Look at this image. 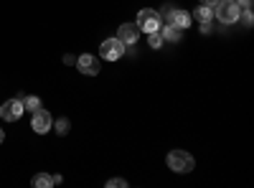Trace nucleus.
Segmentation results:
<instances>
[{"mask_svg":"<svg viewBox=\"0 0 254 188\" xmlns=\"http://www.w3.org/2000/svg\"><path fill=\"white\" fill-rule=\"evenodd\" d=\"M160 36H163V41H168V44H178L181 41V28H176L173 23H168V26L160 28Z\"/></svg>","mask_w":254,"mask_h":188,"instance_id":"nucleus-10","label":"nucleus"},{"mask_svg":"<svg viewBox=\"0 0 254 188\" xmlns=\"http://www.w3.org/2000/svg\"><path fill=\"white\" fill-rule=\"evenodd\" d=\"M237 5H239L242 10H252V0H237Z\"/></svg>","mask_w":254,"mask_h":188,"instance_id":"nucleus-19","label":"nucleus"},{"mask_svg":"<svg viewBox=\"0 0 254 188\" xmlns=\"http://www.w3.org/2000/svg\"><path fill=\"white\" fill-rule=\"evenodd\" d=\"M214 31V20H208V23H201V33H211Z\"/></svg>","mask_w":254,"mask_h":188,"instance_id":"nucleus-18","label":"nucleus"},{"mask_svg":"<svg viewBox=\"0 0 254 188\" xmlns=\"http://www.w3.org/2000/svg\"><path fill=\"white\" fill-rule=\"evenodd\" d=\"M242 15V8L237 5V0H219L214 5V18L224 26H234Z\"/></svg>","mask_w":254,"mask_h":188,"instance_id":"nucleus-1","label":"nucleus"},{"mask_svg":"<svg viewBox=\"0 0 254 188\" xmlns=\"http://www.w3.org/2000/svg\"><path fill=\"white\" fill-rule=\"evenodd\" d=\"M219 3V0H201V5H208V8H214Z\"/></svg>","mask_w":254,"mask_h":188,"instance_id":"nucleus-20","label":"nucleus"},{"mask_svg":"<svg viewBox=\"0 0 254 188\" xmlns=\"http://www.w3.org/2000/svg\"><path fill=\"white\" fill-rule=\"evenodd\" d=\"M239 18H244V26H247V28H252V20H254V18H252V10H242V15H239Z\"/></svg>","mask_w":254,"mask_h":188,"instance_id":"nucleus-17","label":"nucleus"},{"mask_svg":"<svg viewBox=\"0 0 254 188\" xmlns=\"http://www.w3.org/2000/svg\"><path fill=\"white\" fill-rule=\"evenodd\" d=\"M147 44H150V49H160V46H163V36H160V31L147 33Z\"/></svg>","mask_w":254,"mask_h":188,"instance_id":"nucleus-14","label":"nucleus"},{"mask_svg":"<svg viewBox=\"0 0 254 188\" xmlns=\"http://www.w3.org/2000/svg\"><path fill=\"white\" fill-rule=\"evenodd\" d=\"M23 112H26L23 99H8L3 107H0V117H3L5 122H15V120H20V117H23Z\"/></svg>","mask_w":254,"mask_h":188,"instance_id":"nucleus-5","label":"nucleus"},{"mask_svg":"<svg viewBox=\"0 0 254 188\" xmlns=\"http://www.w3.org/2000/svg\"><path fill=\"white\" fill-rule=\"evenodd\" d=\"M23 107H26V112H36V110H41V99L36 94H31L23 99Z\"/></svg>","mask_w":254,"mask_h":188,"instance_id":"nucleus-13","label":"nucleus"},{"mask_svg":"<svg viewBox=\"0 0 254 188\" xmlns=\"http://www.w3.org/2000/svg\"><path fill=\"white\" fill-rule=\"evenodd\" d=\"M107 186H110V188H125L127 181H125V178H112V181H107Z\"/></svg>","mask_w":254,"mask_h":188,"instance_id":"nucleus-16","label":"nucleus"},{"mask_svg":"<svg viewBox=\"0 0 254 188\" xmlns=\"http://www.w3.org/2000/svg\"><path fill=\"white\" fill-rule=\"evenodd\" d=\"M168 168L176 173H190L193 171V158L186 150H171L168 153Z\"/></svg>","mask_w":254,"mask_h":188,"instance_id":"nucleus-3","label":"nucleus"},{"mask_svg":"<svg viewBox=\"0 0 254 188\" xmlns=\"http://www.w3.org/2000/svg\"><path fill=\"white\" fill-rule=\"evenodd\" d=\"M69 127H71V125H69L66 117H59V120H56V132H59V135H66Z\"/></svg>","mask_w":254,"mask_h":188,"instance_id":"nucleus-15","label":"nucleus"},{"mask_svg":"<svg viewBox=\"0 0 254 188\" xmlns=\"http://www.w3.org/2000/svg\"><path fill=\"white\" fill-rule=\"evenodd\" d=\"M31 186H33V188H51V186H54V176H49V173H38V176L31 178Z\"/></svg>","mask_w":254,"mask_h":188,"instance_id":"nucleus-12","label":"nucleus"},{"mask_svg":"<svg viewBox=\"0 0 254 188\" xmlns=\"http://www.w3.org/2000/svg\"><path fill=\"white\" fill-rule=\"evenodd\" d=\"M31 127L36 130V135H46V132L54 127V117H51V112H46V110H36L33 117H31Z\"/></svg>","mask_w":254,"mask_h":188,"instance_id":"nucleus-6","label":"nucleus"},{"mask_svg":"<svg viewBox=\"0 0 254 188\" xmlns=\"http://www.w3.org/2000/svg\"><path fill=\"white\" fill-rule=\"evenodd\" d=\"M76 69H79L81 74H87V76H97V74H99V61H97V56H92V54H81V56L76 59Z\"/></svg>","mask_w":254,"mask_h":188,"instance_id":"nucleus-7","label":"nucleus"},{"mask_svg":"<svg viewBox=\"0 0 254 188\" xmlns=\"http://www.w3.org/2000/svg\"><path fill=\"white\" fill-rule=\"evenodd\" d=\"M190 18H196L198 23H208V20H214V8H208V5H198Z\"/></svg>","mask_w":254,"mask_h":188,"instance_id":"nucleus-11","label":"nucleus"},{"mask_svg":"<svg viewBox=\"0 0 254 188\" xmlns=\"http://www.w3.org/2000/svg\"><path fill=\"white\" fill-rule=\"evenodd\" d=\"M127 54V46L122 44L120 38H107V41H102V46H99V56L104 61H117Z\"/></svg>","mask_w":254,"mask_h":188,"instance_id":"nucleus-4","label":"nucleus"},{"mask_svg":"<svg viewBox=\"0 0 254 188\" xmlns=\"http://www.w3.org/2000/svg\"><path fill=\"white\" fill-rule=\"evenodd\" d=\"M190 20H193V18H190V13H186V10H171V13H168V23H173L176 28H190Z\"/></svg>","mask_w":254,"mask_h":188,"instance_id":"nucleus-9","label":"nucleus"},{"mask_svg":"<svg viewBox=\"0 0 254 188\" xmlns=\"http://www.w3.org/2000/svg\"><path fill=\"white\" fill-rule=\"evenodd\" d=\"M5 140V132H3V127H0V142H3Z\"/></svg>","mask_w":254,"mask_h":188,"instance_id":"nucleus-21","label":"nucleus"},{"mask_svg":"<svg viewBox=\"0 0 254 188\" xmlns=\"http://www.w3.org/2000/svg\"><path fill=\"white\" fill-rule=\"evenodd\" d=\"M135 26L140 31H145V33H155V31L163 28V15L158 10H153V8H142L137 13V23Z\"/></svg>","mask_w":254,"mask_h":188,"instance_id":"nucleus-2","label":"nucleus"},{"mask_svg":"<svg viewBox=\"0 0 254 188\" xmlns=\"http://www.w3.org/2000/svg\"><path fill=\"white\" fill-rule=\"evenodd\" d=\"M117 38L122 41L125 46H135L137 38H140V28H137L135 23H122L120 31H117Z\"/></svg>","mask_w":254,"mask_h":188,"instance_id":"nucleus-8","label":"nucleus"}]
</instances>
